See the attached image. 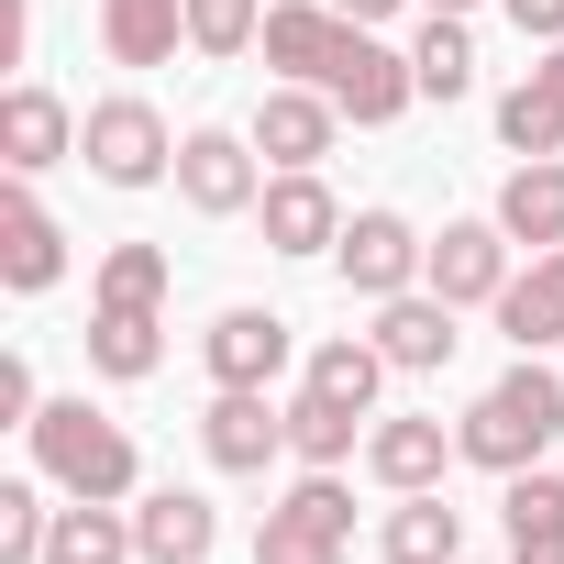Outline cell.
Returning <instances> with one entry per match:
<instances>
[{"label":"cell","mask_w":564,"mask_h":564,"mask_svg":"<svg viewBox=\"0 0 564 564\" xmlns=\"http://www.w3.org/2000/svg\"><path fill=\"white\" fill-rule=\"evenodd\" d=\"M498 520H509V564H564V476H509V498H498Z\"/></svg>","instance_id":"obj_26"},{"label":"cell","mask_w":564,"mask_h":564,"mask_svg":"<svg viewBox=\"0 0 564 564\" xmlns=\"http://www.w3.org/2000/svg\"><path fill=\"white\" fill-rule=\"evenodd\" d=\"M344 34H355V23L333 12V0H276L254 45H265V67H276V78H300V89H322V78H333V56H344Z\"/></svg>","instance_id":"obj_15"},{"label":"cell","mask_w":564,"mask_h":564,"mask_svg":"<svg viewBox=\"0 0 564 564\" xmlns=\"http://www.w3.org/2000/svg\"><path fill=\"white\" fill-rule=\"evenodd\" d=\"M498 144H509V155H564V100H553L542 78H520V89L498 100Z\"/></svg>","instance_id":"obj_30"},{"label":"cell","mask_w":564,"mask_h":564,"mask_svg":"<svg viewBox=\"0 0 564 564\" xmlns=\"http://www.w3.org/2000/svg\"><path fill=\"white\" fill-rule=\"evenodd\" d=\"M454 300H432V289H399V300H377V355L399 366V377H432V366H454Z\"/></svg>","instance_id":"obj_18"},{"label":"cell","mask_w":564,"mask_h":564,"mask_svg":"<svg viewBox=\"0 0 564 564\" xmlns=\"http://www.w3.org/2000/svg\"><path fill=\"white\" fill-rule=\"evenodd\" d=\"M265 34V0H188V56H243Z\"/></svg>","instance_id":"obj_31"},{"label":"cell","mask_w":564,"mask_h":564,"mask_svg":"<svg viewBox=\"0 0 564 564\" xmlns=\"http://www.w3.org/2000/svg\"><path fill=\"white\" fill-rule=\"evenodd\" d=\"M421 254H432V243H421L399 210H355L344 243H333V265H344L355 300H399V289H421Z\"/></svg>","instance_id":"obj_11"},{"label":"cell","mask_w":564,"mask_h":564,"mask_svg":"<svg viewBox=\"0 0 564 564\" xmlns=\"http://www.w3.org/2000/svg\"><path fill=\"white\" fill-rule=\"evenodd\" d=\"M388 377H399V366L377 355V333H333V344H311V377H300V388H311V399H344V410L377 421V388H388Z\"/></svg>","instance_id":"obj_25"},{"label":"cell","mask_w":564,"mask_h":564,"mask_svg":"<svg viewBox=\"0 0 564 564\" xmlns=\"http://www.w3.org/2000/svg\"><path fill=\"white\" fill-rule=\"evenodd\" d=\"M289 355H300L289 311H254V300H232V311L199 333V366H210V388H276V377H289Z\"/></svg>","instance_id":"obj_7"},{"label":"cell","mask_w":564,"mask_h":564,"mask_svg":"<svg viewBox=\"0 0 564 564\" xmlns=\"http://www.w3.org/2000/svg\"><path fill=\"white\" fill-rule=\"evenodd\" d=\"M166 289H177L166 243H111L100 276H89V300H100V311H166Z\"/></svg>","instance_id":"obj_28"},{"label":"cell","mask_w":564,"mask_h":564,"mask_svg":"<svg viewBox=\"0 0 564 564\" xmlns=\"http://www.w3.org/2000/svg\"><path fill=\"white\" fill-rule=\"evenodd\" d=\"M465 443L432 421V410H399V421H377L366 432V476L388 487V498H410V487H443V465H454Z\"/></svg>","instance_id":"obj_16"},{"label":"cell","mask_w":564,"mask_h":564,"mask_svg":"<svg viewBox=\"0 0 564 564\" xmlns=\"http://www.w3.org/2000/svg\"><path fill=\"white\" fill-rule=\"evenodd\" d=\"M355 553V487L344 465H300L289 498L254 520V564H344Z\"/></svg>","instance_id":"obj_3"},{"label":"cell","mask_w":564,"mask_h":564,"mask_svg":"<svg viewBox=\"0 0 564 564\" xmlns=\"http://www.w3.org/2000/svg\"><path fill=\"white\" fill-rule=\"evenodd\" d=\"M509 23H520L531 45H564V0H509Z\"/></svg>","instance_id":"obj_34"},{"label":"cell","mask_w":564,"mask_h":564,"mask_svg":"<svg viewBox=\"0 0 564 564\" xmlns=\"http://www.w3.org/2000/svg\"><path fill=\"white\" fill-rule=\"evenodd\" d=\"M199 221H243L254 199H265V155H254V133H221V122H199V133H177V177H166Z\"/></svg>","instance_id":"obj_5"},{"label":"cell","mask_w":564,"mask_h":564,"mask_svg":"<svg viewBox=\"0 0 564 564\" xmlns=\"http://www.w3.org/2000/svg\"><path fill=\"white\" fill-rule=\"evenodd\" d=\"M155 366H166V311H100V300H89V377L144 388Z\"/></svg>","instance_id":"obj_21"},{"label":"cell","mask_w":564,"mask_h":564,"mask_svg":"<svg viewBox=\"0 0 564 564\" xmlns=\"http://www.w3.org/2000/svg\"><path fill=\"white\" fill-rule=\"evenodd\" d=\"M509 254H520V243L498 232V210H487V221H443V232H432V254H421V289H432V300H454V311H498V289L520 276Z\"/></svg>","instance_id":"obj_6"},{"label":"cell","mask_w":564,"mask_h":564,"mask_svg":"<svg viewBox=\"0 0 564 564\" xmlns=\"http://www.w3.org/2000/svg\"><path fill=\"white\" fill-rule=\"evenodd\" d=\"M45 564H144V542H133V509H122V498H67V509H56V542H45Z\"/></svg>","instance_id":"obj_24"},{"label":"cell","mask_w":564,"mask_h":564,"mask_svg":"<svg viewBox=\"0 0 564 564\" xmlns=\"http://www.w3.org/2000/svg\"><path fill=\"white\" fill-rule=\"evenodd\" d=\"M355 443H366V410H344V399H289V454L300 465H355Z\"/></svg>","instance_id":"obj_29"},{"label":"cell","mask_w":564,"mask_h":564,"mask_svg":"<svg viewBox=\"0 0 564 564\" xmlns=\"http://www.w3.org/2000/svg\"><path fill=\"white\" fill-rule=\"evenodd\" d=\"M322 89H333V111H344L355 133H377V122H399V111L421 100V78H410V56H399V45H377L366 23L344 34V56H333V78H322Z\"/></svg>","instance_id":"obj_8"},{"label":"cell","mask_w":564,"mask_h":564,"mask_svg":"<svg viewBox=\"0 0 564 564\" xmlns=\"http://www.w3.org/2000/svg\"><path fill=\"white\" fill-rule=\"evenodd\" d=\"M133 542H144V564H210L221 553V509L199 487H144L133 498Z\"/></svg>","instance_id":"obj_17"},{"label":"cell","mask_w":564,"mask_h":564,"mask_svg":"<svg viewBox=\"0 0 564 564\" xmlns=\"http://www.w3.org/2000/svg\"><path fill=\"white\" fill-rule=\"evenodd\" d=\"M78 155V111L45 89V78H12L0 89V166L12 177H45V166H67Z\"/></svg>","instance_id":"obj_14"},{"label":"cell","mask_w":564,"mask_h":564,"mask_svg":"<svg viewBox=\"0 0 564 564\" xmlns=\"http://www.w3.org/2000/svg\"><path fill=\"white\" fill-rule=\"evenodd\" d=\"M498 333H509L520 355H553V344H564V243H542L509 289H498Z\"/></svg>","instance_id":"obj_19"},{"label":"cell","mask_w":564,"mask_h":564,"mask_svg":"<svg viewBox=\"0 0 564 564\" xmlns=\"http://www.w3.org/2000/svg\"><path fill=\"white\" fill-rule=\"evenodd\" d=\"M199 454H210L221 476H265L276 454H289V410H276L265 388H210V410H199Z\"/></svg>","instance_id":"obj_9"},{"label":"cell","mask_w":564,"mask_h":564,"mask_svg":"<svg viewBox=\"0 0 564 564\" xmlns=\"http://www.w3.org/2000/svg\"><path fill=\"white\" fill-rule=\"evenodd\" d=\"M23 34H34V12H23V0H0V67H23Z\"/></svg>","instance_id":"obj_35"},{"label":"cell","mask_w":564,"mask_h":564,"mask_svg":"<svg viewBox=\"0 0 564 564\" xmlns=\"http://www.w3.org/2000/svg\"><path fill=\"white\" fill-rule=\"evenodd\" d=\"M531 78H542V89L564 100V45H542V67H531Z\"/></svg>","instance_id":"obj_37"},{"label":"cell","mask_w":564,"mask_h":564,"mask_svg":"<svg viewBox=\"0 0 564 564\" xmlns=\"http://www.w3.org/2000/svg\"><path fill=\"white\" fill-rule=\"evenodd\" d=\"M333 12H344V23H366V34H377V23H388V12H399V0H333Z\"/></svg>","instance_id":"obj_36"},{"label":"cell","mask_w":564,"mask_h":564,"mask_svg":"<svg viewBox=\"0 0 564 564\" xmlns=\"http://www.w3.org/2000/svg\"><path fill=\"white\" fill-rule=\"evenodd\" d=\"M78 166H89L100 188H166V177H177V133H166L155 100L111 89V100H89V122H78Z\"/></svg>","instance_id":"obj_4"},{"label":"cell","mask_w":564,"mask_h":564,"mask_svg":"<svg viewBox=\"0 0 564 564\" xmlns=\"http://www.w3.org/2000/svg\"><path fill=\"white\" fill-rule=\"evenodd\" d=\"M421 12H476V0H421Z\"/></svg>","instance_id":"obj_38"},{"label":"cell","mask_w":564,"mask_h":564,"mask_svg":"<svg viewBox=\"0 0 564 564\" xmlns=\"http://www.w3.org/2000/svg\"><path fill=\"white\" fill-rule=\"evenodd\" d=\"M553 432H564V366H542V355H520L509 377H487L476 410L454 421L465 465H487V476H531L553 454Z\"/></svg>","instance_id":"obj_1"},{"label":"cell","mask_w":564,"mask_h":564,"mask_svg":"<svg viewBox=\"0 0 564 564\" xmlns=\"http://www.w3.org/2000/svg\"><path fill=\"white\" fill-rule=\"evenodd\" d=\"M45 542H56L45 487H0V564H45Z\"/></svg>","instance_id":"obj_32"},{"label":"cell","mask_w":564,"mask_h":564,"mask_svg":"<svg viewBox=\"0 0 564 564\" xmlns=\"http://www.w3.org/2000/svg\"><path fill=\"white\" fill-rule=\"evenodd\" d=\"M377 553L388 564H465V509L443 487H410L388 520H377Z\"/></svg>","instance_id":"obj_20"},{"label":"cell","mask_w":564,"mask_h":564,"mask_svg":"<svg viewBox=\"0 0 564 564\" xmlns=\"http://www.w3.org/2000/svg\"><path fill=\"white\" fill-rule=\"evenodd\" d=\"M498 232H509L520 254L564 243V155H520V166H509V188H498Z\"/></svg>","instance_id":"obj_22"},{"label":"cell","mask_w":564,"mask_h":564,"mask_svg":"<svg viewBox=\"0 0 564 564\" xmlns=\"http://www.w3.org/2000/svg\"><path fill=\"white\" fill-rule=\"evenodd\" d=\"M254 155L265 166H322L333 155V133H344V111H333V89H300V78H276L265 100H254Z\"/></svg>","instance_id":"obj_13"},{"label":"cell","mask_w":564,"mask_h":564,"mask_svg":"<svg viewBox=\"0 0 564 564\" xmlns=\"http://www.w3.org/2000/svg\"><path fill=\"white\" fill-rule=\"evenodd\" d=\"M56 276H67V221L34 199V177H12V199H0V289L45 300Z\"/></svg>","instance_id":"obj_12"},{"label":"cell","mask_w":564,"mask_h":564,"mask_svg":"<svg viewBox=\"0 0 564 564\" xmlns=\"http://www.w3.org/2000/svg\"><path fill=\"white\" fill-rule=\"evenodd\" d=\"M188 45V0H100V56L111 67H166Z\"/></svg>","instance_id":"obj_23"},{"label":"cell","mask_w":564,"mask_h":564,"mask_svg":"<svg viewBox=\"0 0 564 564\" xmlns=\"http://www.w3.org/2000/svg\"><path fill=\"white\" fill-rule=\"evenodd\" d=\"M34 410H45V399H34V366L12 355V366H0V421H34Z\"/></svg>","instance_id":"obj_33"},{"label":"cell","mask_w":564,"mask_h":564,"mask_svg":"<svg viewBox=\"0 0 564 564\" xmlns=\"http://www.w3.org/2000/svg\"><path fill=\"white\" fill-rule=\"evenodd\" d=\"M410 78H421V100H465V89H476V34H465V12H432V23L410 34Z\"/></svg>","instance_id":"obj_27"},{"label":"cell","mask_w":564,"mask_h":564,"mask_svg":"<svg viewBox=\"0 0 564 564\" xmlns=\"http://www.w3.org/2000/svg\"><path fill=\"white\" fill-rule=\"evenodd\" d=\"M34 465H45V487L56 498H133V432L111 421V410H89V399H45L34 421Z\"/></svg>","instance_id":"obj_2"},{"label":"cell","mask_w":564,"mask_h":564,"mask_svg":"<svg viewBox=\"0 0 564 564\" xmlns=\"http://www.w3.org/2000/svg\"><path fill=\"white\" fill-rule=\"evenodd\" d=\"M254 221H265V254H333L355 210L322 188V166H276L265 199H254Z\"/></svg>","instance_id":"obj_10"},{"label":"cell","mask_w":564,"mask_h":564,"mask_svg":"<svg viewBox=\"0 0 564 564\" xmlns=\"http://www.w3.org/2000/svg\"><path fill=\"white\" fill-rule=\"evenodd\" d=\"M465 564H476V553H465Z\"/></svg>","instance_id":"obj_39"}]
</instances>
